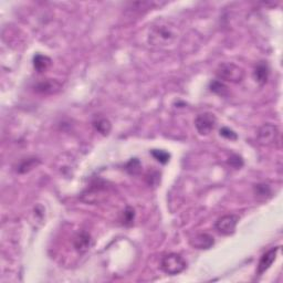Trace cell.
Listing matches in <instances>:
<instances>
[{"label":"cell","instance_id":"obj_20","mask_svg":"<svg viewBox=\"0 0 283 283\" xmlns=\"http://www.w3.org/2000/svg\"><path fill=\"white\" fill-rule=\"evenodd\" d=\"M227 163H228V165L231 166L232 168H235V170H240L245 164L244 158L238 154H232L231 156L228 158Z\"/></svg>","mask_w":283,"mask_h":283},{"label":"cell","instance_id":"obj_15","mask_svg":"<svg viewBox=\"0 0 283 283\" xmlns=\"http://www.w3.org/2000/svg\"><path fill=\"white\" fill-rule=\"evenodd\" d=\"M40 164V159L35 157H30L26 158L24 161H21L19 165L17 166V173L19 174H25L27 172H30L31 170H34Z\"/></svg>","mask_w":283,"mask_h":283},{"label":"cell","instance_id":"obj_14","mask_svg":"<svg viewBox=\"0 0 283 283\" xmlns=\"http://www.w3.org/2000/svg\"><path fill=\"white\" fill-rule=\"evenodd\" d=\"M52 65V60L44 54H35L34 57V68L36 72L42 73L47 71Z\"/></svg>","mask_w":283,"mask_h":283},{"label":"cell","instance_id":"obj_16","mask_svg":"<svg viewBox=\"0 0 283 283\" xmlns=\"http://www.w3.org/2000/svg\"><path fill=\"white\" fill-rule=\"evenodd\" d=\"M209 89L212 93L219 95V97L225 98L229 94V90H228V86L223 83L220 80H213L209 83Z\"/></svg>","mask_w":283,"mask_h":283},{"label":"cell","instance_id":"obj_5","mask_svg":"<svg viewBox=\"0 0 283 283\" xmlns=\"http://www.w3.org/2000/svg\"><path fill=\"white\" fill-rule=\"evenodd\" d=\"M217 125V117L212 113L205 112L195 118V126L200 135H209Z\"/></svg>","mask_w":283,"mask_h":283},{"label":"cell","instance_id":"obj_17","mask_svg":"<svg viewBox=\"0 0 283 283\" xmlns=\"http://www.w3.org/2000/svg\"><path fill=\"white\" fill-rule=\"evenodd\" d=\"M125 171L129 173L130 175H139L142 171V164L140 159L132 158L125 165Z\"/></svg>","mask_w":283,"mask_h":283},{"label":"cell","instance_id":"obj_9","mask_svg":"<svg viewBox=\"0 0 283 283\" xmlns=\"http://www.w3.org/2000/svg\"><path fill=\"white\" fill-rule=\"evenodd\" d=\"M279 251H280V247H276V248L268 250L266 253H263L261 255V258H260L259 260L258 267H257L258 276H262L263 273L272 266V263L275 262V260L277 259V255Z\"/></svg>","mask_w":283,"mask_h":283},{"label":"cell","instance_id":"obj_18","mask_svg":"<svg viewBox=\"0 0 283 283\" xmlns=\"http://www.w3.org/2000/svg\"><path fill=\"white\" fill-rule=\"evenodd\" d=\"M134 218H135V211L134 208L132 207H126L125 211L123 212L122 213V218H121V221L124 226H132L134 222Z\"/></svg>","mask_w":283,"mask_h":283},{"label":"cell","instance_id":"obj_8","mask_svg":"<svg viewBox=\"0 0 283 283\" xmlns=\"http://www.w3.org/2000/svg\"><path fill=\"white\" fill-rule=\"evenodd\" d=\"M73 247L79 253H85L88 252L89 249L92 247L93 239L88 231H79L77 234L73 237L72 240Z\"/></svg>","mask_w":283,"mask_h":283},{"label":"cell","instance_id":"obj_11","mask_svg":"<svg viewBox=\"0 0 283 283\" xmlns=\"http://www.w3.org/2000/svg\"><path fill=\"white\" fill-rule=\"evenodd\" d=\"M269 75H270V69H269V66L267 62L261 61L254 67L253 77L258 84L260 85L266 84L269 79Z\"/></svg>","mask_w":283,"mask_h":283},{"label":"cell","instance_id":"obj_13","mask_svg":"<svg viewBox=\"0 0 283 283\" xmlns=\"http://www.w3.org/2000/svg\"><path fill=\"white\" fill-rule=\"evenodd\" d=\"M94 130L103 136H107L112 131V123L106 117H97L93 121Z\"/></svg>","mask_w":283,"mask_h":283},{"label":"cell","instance_id":"obj_12","mask_svg":"<svg viewBox=\"0 0 283 283\" xmlns=\"http://www.w3.org/2000/svg\"><path fill=\"white\" fill-rule=\"evenodd\" d=\"M253 195L260 202H264L272 197V188L266 182H259L253 186Z\"/></svg>","mask_w":283,"mask_h":283},{"label":"cell","instance_id":"obj_2","mask_svg":"<svg viewBox=\"0 0 283 283\" xmlns=\"http://www.w3.org/2000/svg\"><path fill=\"white\" fill-rule=\"evenodd\" d=\"M216 75L219 80L237 84L244 80L245 71L243 68L235 65V63L223 62L218 66Z\"/></svg>","mask_w":283,"mask_h":283},{"label":"cell","instance_id":"obj_6","mask_svg":"<svg viewBox=\"0 0 283 283\" xmlns=\"http://www.w3.org/2000/svg\"><path fill=\"white\" fill-rule=\"evenodd\" d=\"M239 222V216L237 214L230 213V214H225L218 219L216 221V230L223 236H230L235 232L236 227Z\"/></svg>","mask_w":283,"mask_h":283},{"label":"cell","instance_id":"obj_4","mask_svg":"<svg viewBox=\"0 0 283 283\" xmlns=\"http://www.w3.org/2000/svg\"><path fill=\"white\" fill-rule=\"evenodd\" d=\"M278 139H279V130L276 125L267 123V124L259 127L257 132V140L260 145L271 146L277 143Z\"/></svg>","mask_w":283,"mask_h":283},{"label":"cell","instance_id":"obj_19","mask_svg":"<svg viewBox=\"0 0 283 283\" xmlns=\"http://www.w3.org/2000/svg\"><path fill=\"white\" fill-rule=\"evenodd\" d=\"M150 154H152V156L156 159L157 162L163 164V165H165V164L170 162L171 155H170V153H167L166 150L153 149V150H150Z\"/></svg>","mask_w":283,"mask_h":283},{"label":"cell","instance_id":"obj_1","mask_svg":"<svg viewBox=\"0 0 283 283\" xmlns=\"http://www.w3.org/2000/svg\"><path fill=\"white\" fill-rule=\"evenodd\" d=\"M180 35V30L174 22L159 19L149 29L147 41L154 48H165L174 44Z\"/></svg>","mask_w":283,"mask_h":283},{"label":"cell","instance_id":"obj_7","mask_svg":"<svg viewBox=\"0 0 283 283\" xmlns=\"http://www.w3.org/2000/svg\"><path fill=\"white\" fill-rule=\"evenodd\" d=\"M62 89V84L60 82L54 79H43L34 85V90L35 93L50 95L56 94Z\"/></svg>","mask_w":283,"mask_h":283},{"label":"cell","instance_id":"obj_3","mask_svg":"<svg viewBox=\"0 0 283 283\" xmlns=\"http://www.w3.org/2000/svg\"><path fill=\"white\" fill-rule=\"evenodd\" d=\"M187 263L178 253H170L163 257L161 261L162 270L168 276H177L186 269Z\"/></svg>","mask_w":283,"mask_h":283},{"label":"cell","instance_id":"obj_21","mask_svg":"<svg viewBox=\"0 0 283 283\" xmlns=\"http://www.w3.org/2000/svg\"><path fill=\"white\" fill-rule=\"evenodd\" d=\"M219 134H220L222 138H225L227 140H230V141L238 140V134H237L234 130H231V129H229V127H226V126L221 127V130L219 131Z\"/></svg>","mask_w":283,"mask_h":283},{"label":"cell","instance_id":"obj_10","mask_svg":"<svg viewBox=\"0 0 283 283\" xmlns=\"http://www.w3.org/2000/svg\"><path fill=\"white\" fill-rule=\"evenodd\" d=\"M191 247L198 250H208L214 245L213 237L208 234H198L191 237L189 240Z\"/></svg>","mask_w":283,"mask_h":283}]
</instances>
